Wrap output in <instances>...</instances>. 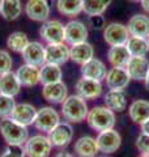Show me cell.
Listing matches in <instances>:
<instances>
[{
  "instance_id": "6da1fadb",
  "label": "cell",
  "mask_w": 149,
  "mask_h": 157,
  "mask_svg": "<svg viewBox=\"0 0 149 157\" xmlns=\"http://www.w3.org/2000/svg\"><path fill=\"white\" fill-rule=\"evenodd\" d=\"M0 135L8 145H24L29 139V130L11 117L0 118Z\"/></svg>"
},
{
  "instance_id": "7a4b0ae2",
  "label": "cell",
  "mask_w": 149,
  "mask_h": 157,
  "mask_svg": "<svg viewBox=\"0 0 149 157\" xmlns=\"http://www.w3.org/2000/svg\"><path fill=\"white\" fill-rule=\"evenodd\" d=\"M89 107L86 100L77 94L68 96L62 104V115L68 123H81L86 119Z\"/></svg>"
},
{
  "instance_id": "3957f363",
  "label": "cell",
  "mask_w": 149,
  "mask_h": 157,
  "mask_svg": "<svg viewBox=\"0 0 149 157\" xmlns=\"http://www.w3.org/2000/svg\"><path fill=\"white\" fill-rule=\"evenodd\" d=\"M86 123L92 130L102 132L106 130L114 128L117 124V115L113 110L103 106H94L89 109L86 115Z\"/></svg>"
},
{
  "instance_id": "277c9868",
  "label": "cell",
  "mask_w": 149,
  "mask_h": 157,
  "mask_svg": "<svg viewBox=\"0 0 149 157\" xmlns=\"http://www.w3.org/2000/svg\"><path fill=\"white\" fill-rule=\"evenodd\" d=\"M22 147L26 157H48L54 148L48 136L43 134L33 135L32 137H29Z\"/></svg>"
},
{
  "instance_id": "5b68a950",
  "label": "cell",
  "mask_w": 149,
  "mask_h": 157,
  "mask_svg": "<svg viewBox=\"0 0 149 157\" xmlns=\"http://www.w3.org/2000/svg\"><path fill=\"white\" fill-rule=\"evenodd\" d=\"M39 37L47 45L64 42V24L59 20H47L39 28Z\"/></svg>"
},
{
  "instance_id": "8992f818",
  "label": "cell",
  "mask_w": 149,
  "mask_h": 157,
  "mask_svg": "<svg viewBox=\"0 0 149 157\" xmlns=\"http://www.w3.org/2000/svg\"><path fill=\"white\" fill-rule=\"evenodd\" d=\"M96 140H97L99 152L103 155L115 153L122 145V136L115 128L98 132Z\"/></svg>"
},
{
  "instance_id": "52a82bcc",
  "label": "cell",
  "mask_w": 149,
  "mask_h": 157,
  "mask_svg": "<svg viewBox=\"0 0 149 157\" xmlns=\"http://www.w3.org/2000/svg\"><path fill=\"white\" fill-rule=\"evenodd\" d=\"M127 25L120 22H110L103 29V39L110 46H122L126 45L130 38Z\"/></svg>"
},
{
  "instance_id": "ba28073f",
  "label": "cell",
  "mask_w": 149,
  "mask_h": 157,
  "mask_svg": "<svg viewBox=\"0 0 149 157\" xmlns=\"http://www.w3.org/2000/svg\"><path fill=\"white\" fill-rule=\"evenodd\" d=\"M59 122H60L59 113L51 106H43L37 111V117H36V121H34V127L38 131L48 134Z\"/></svg>"
},
{
  "instance_id": "9c48e42d",
  "label": "cell",
  "mask_w": 149,
  "mask_h": 157,
  "mask_svg": "<svg viewBox=\"0 0 149 157\" xmlns=\"http://www.w3.org/2000/svg\"><path fill=\"white\" fill-rule=\"evenodd\" d=\"M88 34V26L82 21H78V20H71L64 25V42L69 46L86 42Z\"/></svg>"
},
{
  "instance_id": "30bf717a",
  "label": "cell",
  "mask_w": 149,
  "mask_h": 157,
  "mask_svg": "<svg viewBox=\"0 0 149 157\" xmlns=\"http://www.w3.org/2000/svg\"><path fill=\"white\" fill-rule=\"evenodd\" d=\"M48 139L55 148H66L73 139V127L68 122H59L54 128L48 132Z\"/></svg>"
},
{
  "instance_id": "8fae6325",
  "label": "cell",
  "mask_w": 149,
  "mask_h": 157,
  "mask_svg": "<svg viewBox=\"0 0 149 157\" xmlns=\"http://www.w3.org/2000/svg\"><path fill=\"white\" fill-rule=\"evenodd\" d=\"M76 94L80 96L84 100H97L98 97L102 96L103 92V85L101 81L97 80H92V78H86V77H81L78 78V81L76 82Z\"/></svg>"
},
{
  "instance_id": "7c38bea8",
  "label": "cell",
  "mask_w": 149,
  "mask_h": 157,
  "mask_svg": "<svg viewBox=\"0 0 149 157\" xmlns=\"http://www.w3.org/2000/svg\"><path fill=\"white\" fill-rule=\"evenodd\" d=\"M25 64L41 68L46 63V47L41 42H30L21 52Z\"/></svg>"
},
{
  "instance_id": "4fadbf2b",
  "label": "cell",
  "mask_w": 149,
  "mask_h": 157,
  "mask_svg": "<svg viewBox=\"0 0 149 157\" xmlns=\"http://www.w3.org/2000/svg\"><path fill=\"white\" fill-rule=\"evenodd\" d=\"M25 13L33 21H47L51 13L48 0H28V3L25 4Z\"/></svg>"
},
{
  "instance_id": "5bb4252c",
  "label": "cell",
  "mask_w": 149,
  "mask_h": 157,
  "mask_svg": "<svg viewBox=\"0 0 149 157\" xmlns=\"http://www.w3.org/2000/svg\"><path fill=\"white\" fill-rule=\"evenodd\" d=\"M106 86L113 90H124L131 81L126 67H111L106 75Z\"/></svg>"
},
{
  "instance_id": "9a60e30c",
  "label": "cell",
  "mask_w": 149,
  "mask_h": 157,
  "mask_svg": "<svg viewBox=\"0 0 149 157\" xmlns=\"http://www.w3.org/2000/svg\"><path fill=\"white\" fill-rule=\"evenodd\" d=\"M42 96L47 102L52 105L63 104V101L68 97V88L63 81H58L54 84L43 85Z\"/></svg>"
},
{
  "instance_id": "2e32d148",
  "label": "cell",
  "mask_w": 149,
  "mask_h": 157,
  "mask_svg": "<svg viewBox=\"0 0 149 157\" xmlns=\"http://www.w3.org/2000/svg\"><path fill=\"white\" fill-rule=\"evenodd\" d=\"M46 47V63L63 66L69 60V46L66 42L47 45Z\"/></svg>"
},
{
  "instance_id": "e0dca14e",
  "label": "cell",
  "mask_w": 149,
  "mask_h": 157,
  "mask_svg": "<svg viewBox=\"0 0 149 157\" xmlns=\"http://www.w3.org/2000/svg\"><path fill=\"white\" fill-rule=\"evenodd\" d=\"M37 109L34 107L32 104H28V102H21V104H16L14 109L11 114V118L13 121L18 122L20 124L24 126H30L34 124V121H36L37 117Z\"/></svg>"
},
{
  "instance_id": "ac0fdd59",
  "label": "cell",
  "mask_w": 149,
  "mask_h": 157,
  "mask_svg": "<svg viewBox=\"0 0 149 157\" xmlns=\"http://www.w3.org/2000/svg\"><path fill=\"white\" fill-rule=\"evenodd\" d=\"M107 75V68L106 64L98 58H93L85 64L81 66V76L86 78H92V80L103 81Z\"/></svg>"
},
{
  "instance_id": "d6986e66",
  "label": "cell",
  "mask_w": 149,
  "mask_h": 157,
  "mask_svg": "<svg viewBox=\"0 0 149 157\" xmlns=\"http://www.w3.org/2000/svg\"><path fill=\"white\" fill-rule=\"evenodd\" d=\"M127 29L131 37H140L148 38L149 37V16L144 13H137L128 20Z\"/></svg>"
},
{
  "instance_id": "ffe728a7",
  "label": "cell",
  "mask_w": 149,
  "mask_h": 157,
  "mask_svg": "<svg viewBox=\"0 0 149 157\" xmlns=\"http://www.w3.org/2000/svg\"><path fill=\"white\" fill-rule=\"evenodd\" d=\"M17 78L21 86L25 88H33L41 82V71L38 67H34L30 64H24L18 67L16 71Z\"/></svg>"
},
{
  "instance_id": "44dd1931",
  "label": "cell",
  "mask_w": 149,
  "mask_h": 157,
  "mask_svg": "<svg viewBox=\"0 0 149 157\" xmlns=\"http://www.w3.org/2000/svg\"><path fill=\"white\" fill-rule=\"evenodd\" d=\"M126 70L131 80L144 81L149 70V60L145 56H131L126 66Z\"/></svg>"
},
{
  "instance_id": "7402d4cb",
  "label": "cell",
  "mask_w": 149,
  "mask_h": 157,
  "mask_svg": "<svg viewBox=\"0 0 149 157\" xmlns=\"http://www.w3.org/2000/svg\"><path fill=\"white\" fill-rule=\"evenodd\" d=\"M73 151L77 155V157H97L99 153L96 137L89 136V135L78 137L74 141Z\"/></svg>"
},
{
  "instance_id": "603a6c76",
  "label": "cell",
  "mask_w": 149,
  "mask_h": 157,
  "mask_svg": "<svg viewBox=\"0 0 149 157\" xmlns=\"http://www.w3.org/2000/svg\"><path fill=\"white\" fill-rule=\"evenodd\" d=\"M103 102H105V106L113 110L114 113H122L127 109L128 96L126 90L109 89L106 92V94L103 96Z\"/></svg>"
},
{
  "instance_id": "cb8c5ba5",
  "label": "cell",
  "mask_w": 149,
  "mask_h": 157,
  "mask_svg": "<svg viewBox=\"0 0 149 157\" xmlns=\"http://www.w3.org/2000/svg\"><path fill=\"white\" fill-rule=\"evenodd\" d=\"M93 58H94V47L88 41L69 47V60L74 62L76 64L82 66Z\"/></svg>"
},
{
  "instance_id": "d4e9b609",
  "label": "cell",
  "mask_w": 149,
  "mask_h": 157,
  "mask_svg": "<svg viewBox=\"0 0 149 157\" xmlns=\"http://www.w3.org/2000/svg\"><path fill=\"white\" fill-rule=\"evenodd\" d=\"M21 84H20L16 72L9 71L7 73L0 75V93L6 96L16 97L21 92Z\"/></svg>"
},
{
  "instance_id": "484cf974",
  "label": "cell",
  "mask_w": 149,
  "mask_h": 157,
  "mask_svg": "<svg viewBox=\"0 0 149 157\" xmlns=\"http://www.w3.org/2000/svg\"><path fill=\"white\" fill-rule=\"evenodd\" d=\"M128 117L133 123L141 124L149 119V101L135 100L128 106Z\"/></svg>"
},
{
  "instance_id": "4316f807",
  "label": "cell",
  "mask_w": 149,
  "mask_h": 157,
  "mask_svg": "<svg viewBox=\"0 0 149 157\" xmlns=\"http://www.w3.org/2000/svg\"><path fill=\"white\" fill-rule=\"evenodd\" d=\"M130 59L131 55L126 45L110 46V48L107 50V60L113 67H126Z\"/></svg>"
},
{
  "instance_id": "83f0119b",
  "label": "cell",
  "mask_w": 149,
  "mask_h": 157,
  "mask_svg": "<svg viewBox=\"0 0 149 157\" xmlns=\"http://www.w3.org/2000/svg\"><path fill=\"white\" fill-rule=\"evenodd\" d=\"M22 13L21 0H2L0 6V14L7 21H14Z\"/></svg>"
},
{
  "instance_id": "f1b7e54d",
  "label": "cell",
  "mask_w": 149,
  "mask_h": 157,
  "mask_svg": "<svg viewBox=\"0 0 149 157\" xmlns=\"http://www.w3.org/2000/svg\"><path fill=\"white\" fill-rule=\"evenodd\" d=\"M41 71V84H54V82L62 81L63 78V71L60 66L51 64V63H44V64L39 68Z\"/></svg>"
},
{
  "instance_id": "f546056e",
  "label": "cell",
  "mask_w": 149,
  "mask_h": 157,
  "mask_svg": "<svg viewBox=\"0 0 149 157\" xmlns=\"http://www.w3.org/2000/svg\"><path fill=\"white\" fill-rule=\"evenodd\" d=\"M58 12L67 17H76L82 13V0H56Z\"/></svg>"
},
{
  "instance_id": "4dcf8cb0",
  "label": "cell",
  "mask_w": 149,
  "mask_h": 157,
  "mask_svg": "<svg viewBox=\"0 0 149 157\" xmlns=\"http://www.w3.org/2000/svg\"><path fill=\"white\" fill-rule=\"evenodd\" d=\"M126 47L131 56H147L149 51L148 41L140 37H130L126 43Z\"/></svg>"
},
{
  "instance_id": "1f68e13d",
  "label": "cell",
  "mask_w": 149,
  "mask_h": 157,
  "mask_svg": "<svg viewBox=\"0 0 149 157\" xmlns=\"http://www.w3.org/2000/svg\"><path fill=\"white\" fill-rule=\"evenodd\" d=\"M29 43H30L29 37L24 32H13L7 38V47L18 54H21Z\"/></svg>"
},
{
  "instance_id": "d6a6232c",
  "label": "cell",
  "mask_w": 149,
  "mask_h": 157,
  "mask_svg": "<svg viewBox=\"0 0 149 157\" xmlns=\"http://www.w3.org/2000/svg\"><path fill=\"white\" fill-rule=\"evenodd\" d=\"M107 9V6L102 0H82V12L86 16L103 14Z\"/></svg>"
},
{
  "instance_id": "836d02e7",
  "label": "cell",
  "mask_w": 149,
  "mask_h": 157,
  "mask_svg": "<svg viewBox=\"0 0 149 157\" xmlns=\"http://www.w3.org/2000/svg\"><path fill=\"white\" fill-rule=\"evenodd\" d=\"M14 106H16L14 97L6 96V94H2V93H0V118L11 117Z\"/></svg>"
},
{
  "instance_id": "e575fe53",
  "label": "cell",
  "mask_w": 149,
  "mask_h": 157,
  "mask_svg": "<svg viewBox=\"0 0 149 157\" xmlns=\"http://www.w3.org/2000/svg\"><path fill=\"white\" fill-rule=\"evenodd\" d=\"M12 66H13V60L11 54L6 50H0V75L12 71Z\"/></svg>"
},
{
  "instance_id": "d590c367",
  "label": "cell",
  "mask_w": 149,
  "mask_h": 157,
  "mask_svg": "<svg viewBox=\"0 0 149 157\" xmlns=\"http://www.w3.org/2000/svg\"><path fill=\"white\" fill-rule=\"evenodd\" d=\"M88 25L94 30H102L106 26V20L103 14H96V16H89L88 17Z\"/></svg>"
},
{
  "instance_id": "8d00e7d4",
  "label": "cell",
  "mask_w": 149,
  "mask_h": 157,
  "mask_svg": "<svg viewBox=\"0 0 149 157\" xmlns=\"http://www.w3.org/2000/svg\"><path fill=\"white\" fill-rule=\"evenodd\" d=\"M0 157H26L22 145H8Z\"/></svg>"
},
{
  "instance_id": "74e56055",
  "label": "cell",
  "mask_w": 149,
  "mask_h": 157,
  "mask_svg": "<svg viewBox=\"0 0 149 157\" xmlns=\"http://www.w3.org/2000/svg\"><path fill=\"white\" fill-rule=\"evenodd\" d=\"M136 148L140 153L144 155H149V135L147 134H141L137 136L136 139Z\"/></svg>"
},
{
  "instance_id": "f35d334b",
  "label": "cell",
  "mask_w": 149,
  "mask_h": 157,
  "mask_svg": "<svg viewBox=\"0 0 149 157\" xmlns=\"http://www.w3.org/2000/svg\"><path fill=\"white\" fill-rule=\"evenodd\" d=\"M140 127H141V132H143V134L149 135V119H148V121H145L144 123H141V124H140Z\"/></svg>"
},
{
  "instance_id": "ab89813d",
  "label": "cell",
  "mask_w": 149,
  "mask_h": 157,
  "mask_svg": "<svg viewBox=\"0 0 149 157\" xmlns=\"http://www.w3.org/2000/svg\"><path fill=\"white\" fill-rule=\"evenodd\" d=\"M54 157H74L71 152H67V151H60V152H58V153L54 156Z\"/></svg>"
},
{
  "instance_id": "60d3db41",
  "label": "cell",
  "mask_w": 149,
  "mask_h": 157,
  "mask_svg": "<svg viewBox=\"0 0 149 157\" xmlns=\"http://www.w3.org/2000/svg\"><path fill=\"white\" fill-rule=\"evenodd\" d=\"M141 7L144 9V12L149 14V0H141Z\"/></svg>"
},
{
  "instance_id": "b9f144b4",
  "label": "cell",
  "mask_w": 149,
  "mask_h": 157,
  "mask_svg": "<svg viewBox=\"0 0 149 157\" xmlns=\"http://www.w3.org/2000/svg\"><path fill=\"white\" fill-rule=\"evenodd\" d=\"M144 85H145L147 90H149V70H148V73H147L145 78H144Z\"/></svg>"
},
{
  "instance_id": "7bdbcfd3",
  "label": "cell",
  "mask_w": 149,
  "mask_h": 157,
  "mask_svg": "<svg viewBox=\"0 0 149 157\" xmlns=\"http://www.w3.org/2000/svg\"><path fill=\"white\" fill-rule=\"evenodd\" d=\"M102 2H103V3H105V4H106V6L109 7V6H110V4L113 3V0H102Z\"/></svg>"
},
{
  "instance_id": "ee69618b",
  "label": "cell",
  "mask_w": 149,
  "mask_h": 157,
  "mask_svg": "<svg viewBox=\"0 0 149 157\" xmlns=\"http://www.w3.org/2000/svg\"><path fill=\"white\" fill-rule=\"evenodd\" d=\"M137 157H149V155H144V153H140Z\"/></svg>"
},
{
  "instance_id": "f6af8a7d",
  "label": "cell",
  "mask_w": 149,
  "mask_h": 157,
  "mask_svg": "<svg viewBox=\"0 0 149 157\" xmlns=\"http://www.w3.org/2000/svg\"><path fill=\"white\" fill-rule=\"evenodd\" d=\"M130 2H132V3H137V2H141V0H130Z\"/></svg>"
},
{
  "instance_id": "bcb514c9",
  "label": "cell",
  "mask_w": 149,
  "mask_h": 157,
  "mask_svg": "<svg viewBox=\"0 0 149 157\" xmlns=\"http://www.w3.org/2000/svg\"><path fill=\"white\" fill-rule=\"evenodd\" d=\"M147 41H148V45H149V37H148V38H147Z\"/></svg>"
},
{
  "instance_id": "7dc6e473",
  "label": "cell",
  "mask_w": 149,
  "mask_h": 157,
  "mask_svg": "<svg viewBox=\"0 0 149 157\" xmlns=\"http://www.w3.org/2000/svg\"><path fill=\"white\" fill-rule=\"evenodd\" d=\"M0 6H2V0H0Z\"/></svg>"
},
{
  "instance_id": "c3c4849f",
  "label": "cell",
  "mask_w": 149,
  "mask_h": 157,
  "mask_svg": "<svg viewBox=\"0 0 149 157\" xmlns=\"http://www.w3.org/2000/svg\"><path fill=\"white\" fill-rule=\"evenodd\" d=\"M103 157H106V156H103Z\"/></svg>"
}]
</instances>
